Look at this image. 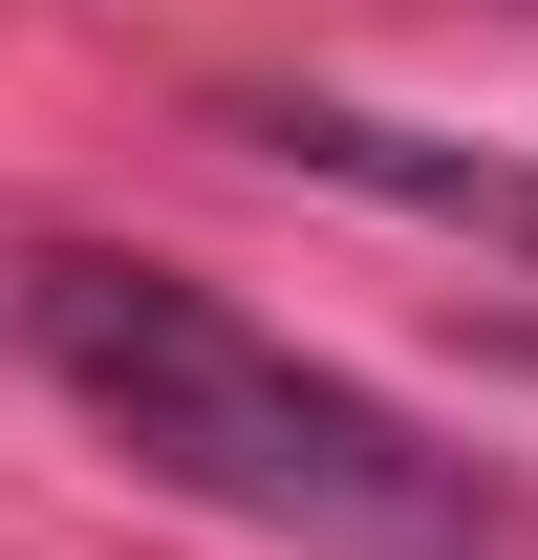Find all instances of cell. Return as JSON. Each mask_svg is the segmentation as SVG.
<instances>
[{
    "label": "cell",
    "mask_w": 538,
    "mask_h": 560,
    "mask_svg": "<svg viewBox=\"0 0 538 560\" xmlns=\"http://www.w3.org/2000/svg\"><path fill=\"white\" fill-rule=\"evenodd\" d=\"M0 324H22V366H44L130 475L215 495V517H259V539H324V560H495V495H473L409 410H366L344 366H302L280 324H237V302L173 280V259H22Z\"/></svg>",
    "instance_id": "cell-1"
},
{
    "label": "cell",
    "mask_w": 538,
    "mask_h": 560,
    "mask_svg": "<svg viewBox=\"0 0 538 560\" xmlns=\"http://www.w3.org/2000/svg\"><path fill=\"white\" fill-rule=\"evenodd\" d=\"M237 151L302 173V195L431 215V237H473V259H538V151H495V130H388V108H344V86H237Z\"/></svg>",
    "instance_id": "cell-2"
}]
</instances>
